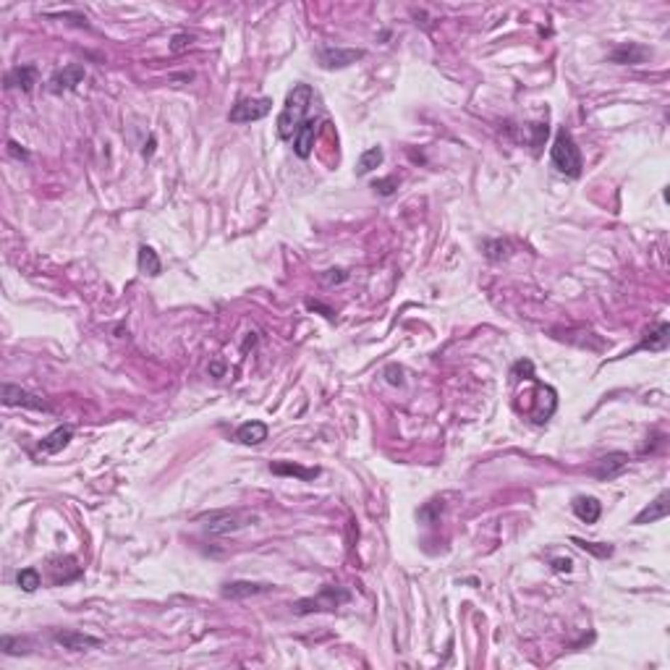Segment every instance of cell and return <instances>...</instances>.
Masks as SVG:
<instances>
[{
  "label": "cell",
  "mask_w": 670,
  "mask_h": 670,
  "mask_svg": "<svg viewBox=\"0 0 670 670\" xmlns=\"http://www.w3.org/2000/svg\"><path fill=\"white\" fill-rule=\"evenodd\" d=\"M312 97H314V92H312L310 84H296L291 92H288L283 110L278 115V134H280V139L296 137V131H299L301 123H304V115L310 110Z\"/></svg>",
  "instance_id": "cell-1"
},
{
  "label": "cell",
  "mask_w": 670,
  "mask_h": 670,
  "mask_svg": "<svg viewBox=\"0 0 670 670\" xmlns=\"http://www.w3.org/2000/svg\"><path fill=\"white\" fill-rule=\"evenodd\" d=\"M552 165L558 168L563 176L568 178H579L581 176V152H579V144L576 139L571 137V131L560 129L555 134V142H552Z\"/></svg>",
  "instance_id": "cell-2"
},
{
  "label": "cell",
  "mask_w": 670,
  "mask_h": 670,
  "mask_svg": "<svg viewBox=\"0 0 670 670\" xmlns=\"http://www.w3.org/2000/svg\"><path fill=\"white\" fill-rule=\"evenodd\" d=\"M199 521H205V529L210 534H231L244 526L257 524L259 516L251 511H212V513L199 516Z\"/></svg>",
  "instance_id": "cell-3"
},
{
  "label": "cell",
  "mask_w": 670,
  "mask_h": 670,
  "mask_svg": "<svg viewBox=\"0 0 670 670\" xmlns=\"http://www.w3.org/2000/svg\"><path fill=\"white\" fill-rule=\"evenodd\" d=\"M348 600V592H338L335 586H325L322 592L317 594V597H310V600H299L296 605H293V611L296 613H312V611H333V608H338L341 602Z\"/></svg>",
  "instance_id": "cell-4"
},
{
  "label": "cell",
  "mask_w": 670,
  "mask_h": 670,
  "mask_svg": "<svg viewBox=\"0 0 670 670\" xmlns=\"http://www.w3.org/2000/svg\"><path fill=\"white\" fill-rule=\"evenodd\" d=\"M273 108V100L270 97H259V100H241V103L233 105V110L228 113L231 123H251V120L265 118Z\"/></svg>",
  "instance_id": "cell-5"
},
{
  "label": "cell",
  "mask_w": 670,
  "mask_h": 670,
  "mask_svg": "<svg viewBox=\"0 0 670 670\" xmlns=\"http://www.w3.org/2000/svg\"><path fill=\"white\" fill-rule=\"evenodd\" d=\"M364 58V50H351V47H319L317 60L322 63V69H346L356 60Z\"/></svg>",
  "instance_id": "cell-6"
},
{
  "label": "cell",
  "mask_w": 670,
  "mask_h": 670,
  "mask_svg": "<svg viewBox=\"0 0 670 670\" xmlns=\"http://www.w3.org/2000/svg\"><path fill=\"white\" fill-rule=\"evenodd\" d=\"M52 642L60 645L63 649H71V652H84V649H97V647H103V639L81 634V631H71V628L52 631Z\"/></svg>",
  "instance_id": "cell-7"
},
{
  "label": "cell",
  "mask_w": 670,
  "mask_h": 670,
  "mask_svg": "<svg viewBox=\"0 0 670 670\" xmlns=\"http://www.w3.org/2000/svg\"><path fill=\"white\" fill-rule=\"evenodd\" d=\"M3 404L6 406H24V409H37V411H47V409H50L40 395L29 393V390H24V387H18V385H11V382L3 385Z\"/></svg>",
  "instance_id": "cell-8"
},
{
  "label": "cell",
  "mask_w": 670,
  "mask_h": 670,
  "mask_svg": "<svg viewBox=\"0 0 670 670\" xmlns=\"http://www.w3.org/2000/svg\"><path fill=\"white\" fill-rule=\"evenodd\" d=\"M86 71L84 66H79V63H71V66H63L60 71H55L50 79V92H69V89H74V86H79L81 81H84Z\"/></svg>",
  "instance_id": "cell-9"
},
{
  "label": "cell",
  "mask_w": 670,
  "mask_h": 670,
  "mask_svg": "<svg viewBox=\"0 0 670 670\" xmlns=\"http://www.w3.org/2000/svg\"><path fill=\"white\" fill-rule=\"evenodd\" d=\"M628 453H620V450H615V453H608L602 455L600 461L592 466V474L597 477V479H611V477H618L623 469L628 466Z\"/></svg>",
  "instance_id": "cell-10"
},
{
  "label": "cell",
  "mask_w": 670,
  "mask_h": 670,
  "mask_svg": "<svg viewBox=\"0 0 670 670\" xmlns=\"http://www.w3.org/2000/svg\"><path fill=\"white\" fill-rule=\"evenodd\" d=\"M670 495L668 492H660L657 495V500H652L649 506L645 508V511H639V516L634 518L636 526H645V524H654V521H662V518H668L670 513Z\"/></svg>",
  "instance_id": "cell-11"
},
{
  "label": "cell",
  "mask_w": 670,
  "mask_h": 670,
  "mask_svg": "<svg viewBox=\"0 0 670 670\" xmlns=\"http://www.w3.org/2000/svg\"><path fill=\"white\" fill-rule=\"evenodd\" d=\"M608 58H611V63H620V66H636V63H645V60L649 58V50H647L645 45L628 42V45H618Z\"/></svg>",
  "instance_id": "cell-12"
},
{
  "label": "cell",
  "mask_w": 670,
  "mask_h": 670,
  "mask_svg": "<svg viewBox=\"0 0 670 670\" xmlns=\"http://www.w3.org/2000/svg\"><path fill=\"white\" fill-rule=\"evenodd\" d=\"M314 137H317V123L314 120H304L301 129L293 137V152L299 157H310L312 147H314Z\"/></svg>",
  "instance_id": "cell-13"
},
{
  "label": "cell",
  "mask_w": 670,
  "mask_h": 670,
  "mask_svg": "<svg viewBox=\"0 0 670 670\" xmlns=\"http://www.w3.org/2000/svg\"><path fill=\"white\" fill-rule=\"evenodd\" d=\"M668 341H670V325H668V322H657L652 330H647V333H645V338H642L639 348H649V351H665V348H668Z\"/></svg>",
  "instance_id": "cell-14"
},
{
  "label": "cell",
  "mask_w": 670,
  "mask_h": 670,
  "mask_svg": "<svg viewBox=\"0 0 670 670\" xmlns=\"http://www.w3.org/2000/svg\"><path fill=\"white\" fill-rule=\"evenodd\" d=\"M270 592V584H254V581H231L223 586V597L228 600H244V597H254V594Z\"/></svg>",
  "instance_id": "cell-15"
},
{
  "label": "cell",
  "mask_w": 670,
  "mask_h": 670,
  "mask_svg": "<svg viewBox=\"0 0 670 670\" xmlns=\"http://www.w3.org/2000/svg\"><path fill=\"white\" fill-rule=\"evenodd\" d=\"M236 440L244 443V445H259V443L267 440V424H262V421H244L236 430Z\"/></svg>",
  "instance_id": "cell-16"
},
{
  "label": "cell",
  "mask_w": 670,
  "mask_h": 670,
  "mask_svg": "<svg viewBox=\"0 0 670 670\" xmlns=\"http://www.w3.org/2000/svg\"><path fill=\"white\" fill-rule=\"evenodd\" d=\"M574 513L584 521V524H594L602 513V506L597 498H586V495H579L574 498Z\"/></svg>",
  "instance_id": "cell-17"
},
{
  "label": "cell",
  "mask_w": 670,
  "mask_h": 670,
  "mask_svg": "<svg viewBox=\"0 0 670 670\" xmlns=\"http://www.w3.org/2000/svg\"><path fill=\"white\" fill-rule=\"evenodd\" d=\"M6 84L18 86V89H24V92H32V86L37 84V69L35 66H16L13 71H8Z\"/></svg>",
  "instance_id": "cell-18"
},
{
  "label": "cell",
  "mask_w": 670,
  "mask_h": 670,
  "mask_svg": "<svg viewBox=\"0 0 670 670\" xmlns=\"http://www.w3.org/2000/svg\"><path fill=\"white\" fill-rule=\"evenodd\" d=\"M71 438H74V430H71V427H58V430H52L50 435L40 443V453H58V450H63V448L69 445Z\"/></svg>",
  "instance_id": "cell-19"
},
{
  "label": "cell",
  "mask_w": 670,
  "mask_h": 670,
  "mask_svg": "<svg viewBox=\"0 0 670 670\" xmlns=\"http://www.w3.org/2000/svg\"><path fill=\"white\" fill-rule=\"evenodd\" d=\"M270 472L273 474H288V477H299L304 482H312L314 477H319V469H304L299 464H291V461H278V464H270Z\"/></svg>",
  "instance_id": "cell-20"
},
{
  "label": "cell",
  "mask_w": 670,
  "mask_h": 670,
  "mask_svg": "<svg viewBox=\"0 0 670 670\" xmlns=\"http://www.w3.org/2000/svg\"><path fill=\"white\" fill-rule=\"evenodd\" d=\"M139 270L142 273H147V276H160V270H163V265H160V257H157L155 249H149V246H139Z\"/></svg>",
  "instance_id": "cell-21"
},
{
  "label": "cell",
  "mask_w": 670,
  "mask_h": 670,
  "mask_svg": "<svg viewBox=\"0 0 670 670\" xmlns=\"http://www.w3.org/2000/svg\"><path fill=\"white\" fill-rule=\"evenodd\" d=\"M382 160H385L382 147H372V149H367V152L359 157V168H356V173H359V176H367V173H372L377 165H382Z\"/></svg>",
  "instance_id": "cell-22"
},
{
  "label": "cell",
  "mask_w": 670,
  "mask_h": 670,
  "mask_svg": "<svg viewBox=\"0 0 670 670\" xmlns=\"http://www.w3.org/2000/svg\"><path fill=\"white\" fill-rule=\"evenodd\" d=\"M16 581L24 592H37L40 584H42V579H40V571H37V568H24V571H18Z\"/></svg>",
  "instance_id": "cell-23"
},
{
  "label": "cell",
  "mask_w": 670,
  "mask_h": 670,
  "mask_svg": "<svg viewBox=\"0 0 670 670\" xmlns=\"http://www.w3.org/2000/svg\"><path fill=\"white\" fill-rule=\"evenodd\" d=\"M574 545H579L581 550L592 552V555H597V558H611L613 555V545H600V542H586V540H579V537H574Z\"/></svg>",
  "instance_id": "cell-24"
},
{
  "label": "cell",
  "mask_w": 670,
  "mask_h": 670,
  "mask_svg": "<svg viewBox=\"0 0 670 670\" xmlns=\"http://www.w3.org/2000/svg\"><path fill=\"white\" fill-rule=\"evenodd\" d=\"M372 189L380 191L382 197H387V194H393V191L398 189V178H395V176H390V178H380L372 183Z\"/></svg>",
  "instance_id": "cell-25"
},
{
  "label": "cell",
  "mask_w": 670,
  "mask_h": 670,
  "mask_svg": "<svg viewBox=\"0 0 670 670\" xmlns=\"http://www.w3.org/2000/svg\"><path fill=\"white\" fill-rule=\"evenodd\" d=\"M529 129H532V147L534 149H540L542 142L547 139V123H532Z\"/></svg>",
  "instance_id": "cell-26"
},
{
  "label": "cell",
  "mask_w": 670,
  "mask_h": 670,
  "mask_svg": "<svg viewBox=\"0 0 670 670\" xmlns=\"http://www.w3.org/2000/svg\"><path fill=\"white\" fill-rule=\"evenodd\" d=\"M346 278H348L346 270H327L325 276H322V280H325V283H343Z\"/></svg>",
  "instance_id": "cell-27"
},
{
  "label": "cell",
  "mask_w": 670,
  "mask_h": 670,
  "mask_svg": "<svg viewBox=\"0 0 670 670\" xmlns=\"http://www.w3.org/2000/svg\"><path fill=\"white\" fill-rule=\"evenodd\" d=\"M191 45V37L189 35H176V40H173V45H171V50L173 52H181V50H186Z\"/></svg>",
  "instance_id": "cell-28"
},
{
  "label": "cell",
  "mask_w": 670,
  "mask_h": 670,
  "mask_svg": "<svg viewBox=\"0 0 670 670\" xmlns=\"http://www.w3.org/2000/svg\"><path fill=\"white\" fill-rule=\"evenodd\" d=\"M552 568H555L558 574H568V571L574 568V563H571L568 558H555V560H552Z\"/></svg>",
  "instance_id": "cell-29"
},
{
  "label": "cell",
  "mask_w": 670,
  "mask_h": 670,
  "mask_svg": "<svg viewBox=\"0 0 670 670\" xmlns=\"http://www.w3.org/2000/svg\"><path fill=\"white\" fill-rule=\"evenodd\" d=\"M387 375H390L387 380H390L393 385H401V382H404V377H401V370H395V367H390V370H387Z\"/></svg>",
  "instance_id": "cell-30"
},
{
  "label": "cell",
  "mask_w": 670,
  "mask_h": 670,
  "mask_svg": "<svg viewBox=\"0 0 670 670\" xmlns=\"http://www.w3.org/2000/svg\"><path fill=\"white\" fill-rule=\"evenodd\" d=\"M8 152H11L13 157H21V160H26V152H24V149H18L16 142H11V144H8Z\"/></svg>",
  "instance_id": "cell-31"
},
{
  "label": "cell",
  "mask_w": 670,
  "mask_h": 670,
  "mask_svg": "<svg viewBox=\"0 0 670 670\" xmlns=\"http://www.w3.org/2000/svg\"><path fill=\"white\" fill-rule=\"evenodd\" d=\"M307 307H310V310H319V312H325V317H333V310H327V307H322V304H317V301H310Z\"/></svg>",
  "instance_id": "cell-32"
},
{
  "label": "cell",
  "mask_w": 670,
  "mask_h": 670,
  "mask_svg": "<svg viewBox=\"0 0 670 670\" xmlns=\"http://www.w3.org/2000/svg\"><path fill=\"white\" fill-rule=\"evenodd\" d=\"M152 152H155V137L149 139V147H144V155H147V157L152 155Z\"/></svg>",
  "instance_id": "cell-33"
},
{
  "label": "cell",
  "mask_w": 670,
  "mask_h": 670,
  "mask_svg": "<svg viewBox=\"0 0 670 670\" xmlns=\"http://www.w3.org/2000/svg\"><path fill=\"white\" fill-rule=\"evenodd\" d=\"M210 370H212V375H223V364H212Z\"/></svg>",
  "instance_id": "cell-34"
}]
</instances>
